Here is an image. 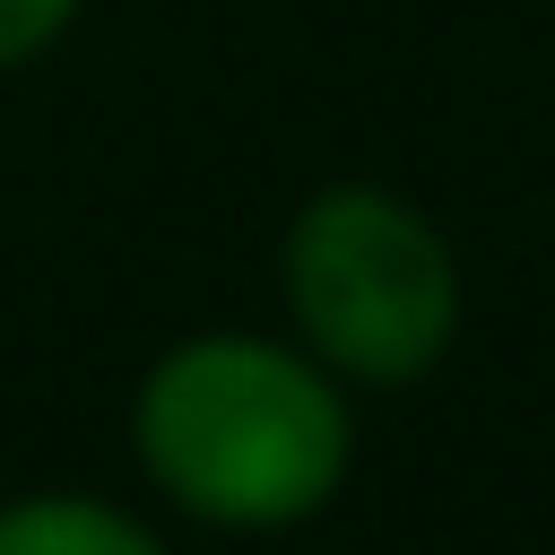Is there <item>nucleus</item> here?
Masks as SVG:
<instances>
[{"instance_id": "1", "label": "nucleus", "mask_w": 555, "mask_h": 555, "mask_svg": "<svg viewBox=\"0 0 555 555\" xmlns=\"http://www.w3.org/2000/svg\"><path fill=\"white\" fill-rule=\"evenodd\" d=\"M130 460L182 520L278 538L338 503L356 399L295 330H191L130 390Z\"/></svg>"}, {"instance_id": "2", "label": "nucleus", "mask_w": 555, "mask_h": 555, "mask_svg": "<svg viewBox=\"0 0 555 555\" xmlns=\"http://www.w3.org/2000/svg\"><path fill=\"white\" fill-rule=\"evenodd\" d=\"M286 330L347 390H408L460 338V251L390 182H321L278 234Z\"/></svg>"}, {"instance_id": "3", "label": "nucleus", "mask_w": 555, "mask_h": 555, "mask_svg": "<svg viewBox=\"0 0 555 555\" xmlns=\"http://www.w3.org/2000/svg\"><path fill=\"white\" fill-rule=\"evenodd\" d=\"M0 555H173V546L113 494L26 486L0 503Z\"/></svg>"}, {"instance_id": "4", "label": "nucleus", "mask_w": 555, "mask_h": 555, "mask_svg": "<svg viewBox=\"0 0 555 555\" xmlns=\"http://www.w3.org/2000/svg\"><path fill=\"white\" fill-rule=\"evenodd\" d=\"M87 0H0V78L9 69H35L69 26H78Z\"/></svg>"}]
</instances>
